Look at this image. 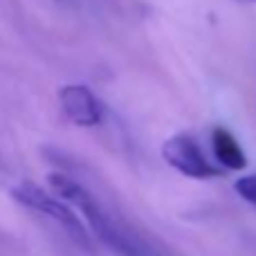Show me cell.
I'll return each instance as SVG.
<instances>
[{"label": "cell", "instance_id": "cell-1", "mask_svg": "<svg viewBox=\"0 0 256 256\" xmlns=\"http://www.w3.org/2000/svg\"><path fill=\"white\" fill-rule=\"evenodd\" d=\"M48 182L52 184V189L56 191L58 196H63L68 202L76 204V207L84 212L90 230L94 232V236H97L108 250H112V252L120 256H144L140 245L132 243L124 232L115 225V220L104 212V207L94 200V196L90 194L86 186H81L79 182H74L72 178L61 176V173H50Z\"/></svg>", "mask_w": 256, "mask_h": 256}, {"label": "cell", "instance_id": "cell-2", "mask_svg": "<svg viewBox=\"0 0 256 256\" xmlns=\"http://www.w3.org/2000/svg\"><path fill=\"white\" fill-rule=\"evenodd\" d=\"M9 194H12V198L16 200V202H20L22 207H30V209H34V212L43 214V216L54 218V220H56L58 225H61L63 230H66L68 234L81 245V248L88 250V252H92L90 238H88V234H86V225H81V220L74 216V212H72L66 202L52 198V196L45 194V191L38 189L36 184H27V182L25 184L12 186Z\"/></svg>", "mask_w": 256, "mask_h": 256}, {"label": "cell", "instance_id": "cell-3", "mask_svg": "<svg viewBox=\"0 0 256 256\" xmlns=\"http://www.w3.org/2000/svg\"><path fill=\"white\" fill-rule=\"evenodd\" d=\"M162 158L171 168H176L178 173H182L186 178H194V180H207V178L220 176V171L204 158L198 142L186 132L171 135L164 142Z\"/></svg>", "mask_w": 256, "mask_h": 256}, {"label": "cell", "instance_id": "cell-4", "mask_svg": "<svg viewBox=\"0 0 256 256\" xmlns=\"http://www.w3.org/2000/svg\"><path fill=\"white\" fill-rule=\"evenodd\" d=\"M58 104L63 115L74 126L90 128L104 122V108L88 86L70 84L58 88Z\"/></svg>", "mask_w": 256, "mask_h": 256}, {"label": "cell", "instance_id": "cell-5", "mask_svg": "<svg viewBox=\"0 0 256 256\" xmlns=\"http://www.w3.org/2000/svg\"><path fill=\"white\" fill-rule=\"evenodd\" d=\"M212 148L216 160L230 171H243L248 166V158H245L240 144L236 142V137L232 135L227 128H214L212 132Z\"/></svg>", "mask_w": 256, "mask_h": 256}, {"label": "cell", "instance_id": "cell-6", "mask_svg": "<svg viewBox=\"0 0 256 256\" xmlns=\"http://www.w3.org/2000/svg\"><path fill=\"white\" fill-rule=\"evenodd\" d=\"M234 189H236V194L245 200V202H250V204H254L256 207V173L238 178V180L234 182Z\"/></svg>", "mask_w": 256, "mask_h": 256}, {"label": "cell", "instance_id": "cell-7", "mask_svg": "<svg viewBox=\"0 0 256 256\" xmlns=\"http://www.w3.org/2000/svg\"><path fill=\"white\" fill-rule=\"evenodd\" d=\"M238 2H256V0H238Z\"/></svg>", "mask_w": 256, "mask_h": 256}]
</instances>
